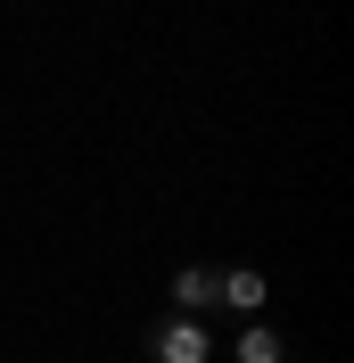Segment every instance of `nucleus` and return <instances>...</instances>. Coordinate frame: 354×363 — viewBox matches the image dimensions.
<instances>
[{
  "label": "nucleus",
  "instance_id": "1",
  "mask_svg": "<svg viewBox=\"0 0 354 363\" xmlns=\"http://www.w3.org/2000/svg\"><path fill=\"white\" fill-rule=\"evenodd\" d=\"M149 363H215V330L198 314H165L149 330Z\"/></svg>",
  "mask_w": 354,
  "mask_h": 363
},
{
  "label": "nucleus",
  "instance_id": "2",
  "mask_svg": "<svg viewBox=\"0 0 354 363\" xmlns=\"http://www.w3.org/2000/svg\"><path fill=\"white\" fill-rule=\"evenodd\" d=\"M215 306H222V314H239V322H264L272 281H264L256 264H222V272H215Z\"/></svg>",
  "mask_w": 354,
  "mask_h": 363
},
{
  "label": "nucleus",
  "instance_id": "3",
  "mask_svg": "<svg viewBox=\"0 0 354 363\" xmlns=\"http://www.w3.org/2000/svg\"><path fill=\"white\" fill-rule=\"evenodd\" d=\"M231 363H288V339L272 322H239V339H231Z\"/></svg>",
  "mask_w": 354,
  "mask_h": 363
},
{
  "label": "nucleus",
  "instance_id": "4",
  "mask_svg": "<svg viewBox=\"0 0 354 363\" xmlns=\"http://www.w3.org/2000/svg\"><path fill=\"white\" fill-rule=\"evenodd\" d=\"M206 306H215V272H206V264H181L173 272V314H198L206 322Z\"/></svg>",
  "mask_w": 354,
  "mask_h": 363
}]
</instances>
